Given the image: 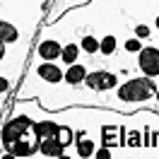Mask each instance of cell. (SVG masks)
I'll return each mask as SVG.
<instances>
[{"label": "cell", "mask_w": 159, "mask_h": 159, "mask_svg": "<svg viewBox=\"0 0 159 159\" xmlns=\"http://www.w3.org/2000/svg\"><path fill=\"white\" fill-rule=\"evenodd\" d=\"M154 94V84L149 77H135L128 80L125 84L118 87V97L120 101H130V104H138V101H147Z\"/></svg>", "instance_id": "6da1fadb"}, {"label": "cell", "mask_w": 159, "mask_h": 159, "mask_svg": "<svg viewBox=\"0 0 159 159\" xmlns=\"http://www.w3.org/2000/svg\"><path fill=\"white\" fill-rule=\"evenodd\" d=\"M31 125H34V123H31L29 116H17V118H12L10 123L2 128V145L12 147V145H15V142L31 128Z\"/></svg>", "instance_id": "7a4b0ae2"}, {"label": "cell", "mask_w": 159, "mask_h": 159, "mask_svg": "<svg viewBox=\"0 0 159 159\" xmlns=\"http://www.w3.org/2000/svg\"><path fill=\"white\" fill-rule=\"evenodd\" d=\"M84 82H87V87L89 89H97V92H104V89H111V87H116V75L113 72H106V70H94V72H89L87 77H84Z\"/></svg>", "instance_id": "3957f363"}, {"label": "cell", "mask_w": 159, "mask_h": 159, "mask_svg": "<svg viewBox=\"0 0 159 159\" xmlns=\"http://www.w3.org/2000/svg\"><path fill=\"white\" fill-rule=\"evenodd\" d=\"M138 65L147 77H157L159 75V51L157 48H142L140 58H138Z\"/></svg>", "instance_id": "277c9868"}, {"label": "cell", "mask_w": 159, "mask_h": 159, "mask_svg": "<svg viewBox=\"0 0 159 159\" xmlns=\"http://www.w3.org/2000/svg\"><path fill=\"white\" fill-rule=\"evenodd\" d=\"M60 133V130H58ZM41 145V154H46V157H63L65 154V142L60 140V135H48V138H41L39 140Z\"/></svg>", "instance_id": "5b68a950"}, {"label": "cell", "mask_w": 159, "mask_h": 159, "mask_svg": "<svg viewBox=\"0 0 159 159\" xmlns=\"http://www.w3.org/2000/svg\"><path fill=\"white\" fill-rule=\"evenodd\" d=\"M39 53H41V58H46V60H56L58 56H63V48L56 41H43L39 46Z\"/></svg>", "instance_id": "8992f818"}, {"label": "cell", "mask_w": 159, "mask_h": 159, "mask_svg": "<svg viewBox=\"0 0 159 159\" xmlns=\"http://www.w3.org/2000/svg\"><path fill=\"white\" fill-rule=\"evenodd\" d=\"M39 75L46 80V82H60V80H63L60 68H56L53 63H43V65H39Z\"/></svg>", "instance_id": "52a82bcc"}, {"label": "cell", "mask_w": 159, "mask_h": 159, "mask_svg": "<svg viewBox=\"0 0 159 159\" xmlns=\"http://www.w3.org/2000/svg\"><path fill=\"white\" fill-rule=\"evenodd\" d=\"M84 77H87V70H84V65H80V63H72L68 68V72H65L68 84H80Z\"/></svg>", "instance_id": "ba28073f"}, {"label": "cell", "mask_w": 159, "mask_h": 159, "mask_svg": "<svg viewBox=\"0 0 159 159\" xmlns=\"http://www.w3.org/2000/svg\"><path fill=\"white\" fill-rule=\"evenodd\" d=\"M10 149H12V157H29V154H34V145L27 142V140H17Z\"/></svg>", "instance_id": "9c48e42d"}, {"label": "cell", "mask_w": 159, "mask_h": 159, "mask_svg": "<svg viewBox=\"0 0 159 159\" xmlns=\"http://www.w3.org/2000/svg\"><path fill=\"white\" fill-rule=\"evenodd\" d=\"M77 154L80 157H92V154H94V142L87 140V138H82L77 142Z\"/></svg>", "instance_id": "30bf717a"}, {"label": "cell", "mask_w": 159, "mask_h": 159, "mask_svg": "<svg viewBox=\"0 0 159 159\" xmlns=\"http://www.w3.org/2000/svg\"><path fill=\"white\" fill-rule=\"evenodd\" d=\"M82 51H84V53H97V51H101V43L97 39H94V36H84V39H82Z\"/></svg>", "instance_id": "8fae6325"}, {"label": "cell", "mask_w": 159, "mask_h": 159, "mask_svg": "<svg viewBox=\"0 0 159 159\" xmlns=\"http://www.w3.org/2000/svg\"><path fill=\"white\" fill-rule=\"evenodd\" d=\"M60 58L65 60L68 65H72L75 60H77V46H72V43H68V46H63V56Z\"/></svg>", "instance_id": "7c38bea8"}, {"label": "cell", "mask_w": 159, "mask_h": 159, "mask_svg": "<svg viewBox=\"0 0 159 159\" xmlns=\"http://www.w3.org/2000/svg\"><path fill=\"white\" fill-rule=\"evenodd\" d=\"M116 51V36H106V39L101 41V53L104 56H111Z\"/></svg>", "instance_id": "4fadbf2b"}, {"label": "cell", "mask_w": 159, "mask_h": 159, "mask_svg": "<svg viewBox=\"0 0 159 159\" xmlns=\"http://www.w3.org/2000/svg\"><path fill=\"white\" fill-rule=\"evenodd\" d=\"M17 39V31H15V27H10L7 22H2V41L5 43H10V41Z\"/></svg>", "instance_id": "5bb4252c"}, {"label": "cell", "mask_w": 159, "mask_h": 159, "mask_svg": "<svg viewBox=\"0 0 159 159\" xmlns=\"http://www.w3.org/2000/svg\"><path fill=\"white\" fill-rule=\"evenodd\" d=\"M125 51H128V53H140L142 46H140L138 39H130V41H125Z\"/></svg>", "instance_id": "9a60e30c"}, {"label": "cell", "mask_w": 159, "mask_h": 159, "mask_svg": "<svg viewBox=\"0 0 159 159\" xmlns=\"http://www.w3.org/2000/svg\"><path fill=\"white\" fill-rule=\"evenodd\" d=\"M135 34H138L140 39H145V36H149V29L145 24H138V27H135Z\"/></svg>", "instance_id": "2e32d148"}, {"label": "cell", "mask_w": 159, "mask_h": 159, "mask_svg": "<svg viewBox=\"0 0 159 159\" xmlns=\"http://www.w3.org/2000/svg\"><path fill=\"white\" fill-rule=\"evenodd\" d=\"M97 157L106 159V157H111V152H109V149H99V152H97Z\"/></svg>", "instance_id": "e0dca14e"}, {"label": "cell", "mask_w": 159, "mask_h": 159, "mask_svg": "<svg viewBox=\"0 0 159 159\" xmlns=\"http://www.w3.org/2000/svg\"><path fill=\"white\" fill-rule=\"evenodd\" d=\"M154 24H157V29H159V17H157V22H154Z\"/></svg>", "instance_id": "ac0fdd59"}, {"label": "cell", "mask_w": 159, "mask_h": 159, "mask_svg": "<svg viewBox=\"0 0 159 159\" xmlns=\"http://www.w3.org/2000/svg\"><path fill=\"white\" fill-rule=\"evenodd\" d=\"M157 101H159V92H157Z\"/></svg>", "instance_id": "d6986e66"}]
</instances>
